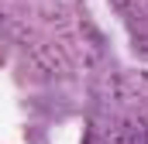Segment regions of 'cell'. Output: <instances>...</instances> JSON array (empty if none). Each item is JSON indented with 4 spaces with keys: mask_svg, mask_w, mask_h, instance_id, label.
Wrapping results in <instances>:
<instances>
[]
</instances>
